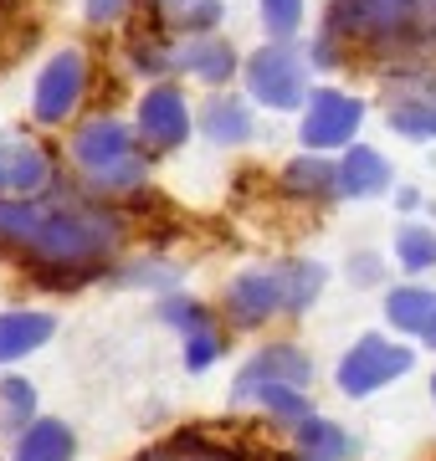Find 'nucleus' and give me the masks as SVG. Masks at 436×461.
<instances>
[{
  "label": "nucleus",
  "instance_id": "obj_1",
  "mask_svg": "<svg viewBox=\"0 0 436 461\" xmlns=\"http://www.w3.org/2000/svg\"><path fill=\"white\" fill-rule=\"evenodd\" d=\"M118 241V221L87 211H47L0 200V247H16L41 267H93Z\"/></svg>",
  "mask_w": 436,
  "mask_h": 461
},
{
  "label": "nucleus",
  "instance_id": "obj_2",
  "mask_svg": "<svg viewBox=\"0 0 436 461\" xmlns=\"http://www.w3.org/2000/svg\"><path fill=\"white\" fill-rule=\"evenodd\" d=\"M323 287L319 262H283V267H257L226 287V313L236 323H268L277 313H303Z\"/></svg>",
  "mask_w": 436,
  "mask_h": 461
},
{
  "label": "nucleus",
  "instance_id": "obj_3",
  "mask_svg": "<svg viewBox=\"0 0 436 461\" xmlns=\"http://www.w3.org/2000/svg\"><path fill=\"white\" fill-rule=\"evenodd\" d=\"M365 41H436V0H350L329 21V36Z\"/></svg>",
  "mask_w": 436,
  "mask_h": 461
},
{
  "label": "nucleus",
  "instance_id": "obj_4",
  "mask_svg": "<svg viewBox=\"0 0 436 461\" xmlns=\"http://www.w3.org/2000/svg\"><path fill=\"white\" fill-rule=\"evenodd\" d=\"M405 369H411V348L386 344L380 333H365V339L339 359V390H344V395H375L380 384L401 379Z\"/></svg>",
  "mask_w": 436,
  "mask_h": 461
},
{
  "label": "nucleus",
  "instance_id": "obj_5",
  "mask_svg": "<svg viewBox=\"0 0 436 461\" xmlns=\"http://www.w3.org/2000/svg\"><path fill=\"white\" fill-rule=\"evenodd\" d=\"M247 93H252L257 103H268V108H298L303 98H308V77H303V57H293V51L277 41V47H262L247 62Z\"/></svg>",
  "mask_w": 436,
  "mask_h": 461
},
{
  "label": "nucleus",
  "instance_id": "obj_6",
  "mask_svg": "<svg viewBox=\"0 0 436 461\" xmlns=\"http://www.w3.org/2000/svg\"><path fill=\"white\" fill-rule=\"evenodd\" d=\"M83 87H87V57L77 47L57 51V57L41 67V77H36V93H32L36 118H41V123L72 118V108L83 103Z\"/></svg>",
  "mask_w": 436,
  "mask_h": 461
},
{
  "label": "nucleus",
  "instance_id": "obj_7",
  "mask_svg": "<svg viewBox=\"0 0 436 461\" xmlns=\"http://www.w3.org/2000/svg\"><path fill=\"white\" fill-rule=\"evenodd\" d=\"M359 118H365L359 98H344L334 87H319V93L308 98V113H303V144L313 149V154L344 149L354 139V129H359Z\"/></svg>",
  "mask_w": 436,
  "mask_h": 461
},
{
  "label": "nucleus",
  "instance_id": "obj_8",
  "mask_svg": "<svg viewBox=\"0 0 436 461\" xmlns=\"http://www.w3.org/2000/svg\"><path fill=\"white\" fill-rule=\"evenodd\" d=\"M308 375H313V364H308V354L293 344H272L262 348V354H252V359L241 364V375H236L232 384V400L241 405V400H252L262 384H308Z\"/></svg>",
  "mask_w": 436,
  "mask_h": 461
},
{
  "label": "nucleus",
  "instance_id": "obj_9",
  "mask_svg": "<svg viewBox=\"0 0 436 461\" xmlns=\"http://www.w3.org/2000/svg\"><path fill=\"white\" fill-rule=\"evenodd\" d=\"M47 185H51L47 149H36L32 139H0V200L36 195Z\"/></svg>",
  "mask_w": 436,
  "mask_h": 461
},
{
  "label": "nucleus",
  "instance_id": "obj_10",
  "mask_svg": "<svg viewBox=\"0 0 436 461\" xmlns=\"http://www.w3.org/2000/svg\"><path fill=\"white\" fill-rule=\"evenodd\" d=\"M139 133L154 149H175L190 139V108H185L180 87H150L139 98Z\"/></svg>",
  "mask_w": 436,
  "mask_h": 461
},
{
  "label": "nucleus",
  "instance_id": "obj_11",
  "mask_svg": "<svg viewBox=\"0 0 436 461\" xmlns=\"http://www.w3.org/2000/svg\"><path fill=\"white\" fill-rule=\"evenodd\" d=\"M72 159L93 175V169H108V165H123V159H134V139L129 129L118 123V118H93L77 129L72 139Z\"/></svg>",
  "mask_w": 436,
  "mask_h": 461
},
{
  "label": "nucleus",
  "instance_id": "obj_12",
  "mask_svg": "<svg viewBox=\"0 0 436 461\" xmlns=\"http://www.w3.org/2000/svg\"><path fill=\"white\" fill-rule=\"evenodd\" d=\"M175 57V67H185V72H195L201 83H226L236 72V51L226 47V41H216V36H190L180 51H169Z\"/></svg>",
  "mask_w": 436,
  "mask_h": 461
},
{
  "label": "nucleus",
  "instance_id": "obj_13",
  "mask_svg": "<svg viewBox=\"0 0 436 461\" xmlns=\"http://www.w3.org/2000/svg\"><path fill=\"white\" fill-rule=\"evenodd\" d=\"M339 190L344 195H359V200H369V195H386L390 190V165L375 154V149H350L344 154V165H339Z\"/></svg>",
  "mask_w": 436,
  "mask_h": 461
},
{
  "label": "nucleus",
  "instance_id": "obj_14",
  "mask_svg": "<svg viewBox=\"0 0 436 461\" xmlns=\"http://www.w3.org/2000/svg\"><path fill=\"white\" fill-rule=\"evenodd\" d=\"M51 329H57L51 313H0V364L41 348L51 339Z\"/></svg>",
  "mask_w": 436,
  "mask_h": 461
},
{
  "label": "nucleus",
  "instance_id": "obj_15",
  "mask_svg": "<svg viewBox=\"0 0 436 461\" xmlns=\"http://www.w3.org/2000/svg\"><path fill=\"white\" fill-rule=\"evenodd\" d=\"M293 441H298L303 456H313V461H344V456H354V441L334 426V420H323V415H303L298 426H293Z\"/></svg>",
  "mask_w": 436,
  "mask_h": 461
},
{
  "label": "nucleus",
  "instance_id": "obj_16",
  "mask_svg": "<svg viewBox=\"0 0 436 461\" xmlns=\"http://www.w3.org/2000/svg\"><path fill=\"white\" fill-rule=\"evenodd\" d=\"M72 426L62 420H32L16 441V461H72Z\"/></svg>",
  "mask_w": 436,
  "mask_h": 461
},
{
  "label": "nucleus",
  "instance_id": "obj_17",
  "mask_svg": "<svg viewBox=\"0 0 436 461\" xmlns=\"http://www.w3.org/2000/svg\"><path fill=\"white\" fill-rule=\"evenodd\" d=\"M386 318L401 333H426L436 323V293H426V287H395L386 297Z\"/></svg>",
  "mask_w": 436,
  "mask_h": 461
},
{
  "label": "nucleus",
  "instance_id": "obj_18",
  "mask_svg": "<svg viewBox=\"0 0 436 461\" xmlns=\"http://www.w3.org/2000/svg\"><path fill=\"white\" fill-rule=\"evenodd\" d=\"M201 129L211 144H241V139H252V113L236 98H211L201 108Z\"/></svg>",
  "mask_w": 436,
  "mask_h": 461
},
{
  "label": "nucleus",
  "instance_id": "obj_19",
  "mask_svg": "<svg viewBox=\"0 0 436 461\" xmlns=\"http://www.w3.org/2000/svg\"><path fill=\"white\" fill-rule=\"evenodd\" d=\"M283 190H287V195H334V190H339V169L323 165L319 154L293 159V165L283 169Z\"/></svg>",
  "mask_w": 436,
  "mask_h": 461
},
{
  "label": "nucleus",
  "instance_id": "obj_20",
  "mask_svg": "<svg viewBox=\"0 0 436 461\" xmlns=\"http://www.w3.org/2000/svg\"><path fill=\"white\" fill-rule=\"evenodd\" d=\"M395 257H401V267H411V272H426V267H436V230H426V226H401V230H395Z\"/></svg>",
  "mask_w": 436,
  "mask_h": 461
},
{
  "label": "nucleus",
  "instance_id": "obj_21",
  "mask_svg": "<svg viewBox=\"0 0 436 461\" xmlns=\"http://www.w3.org/2000/svg\"><path fill=\"white\" fill-rule=\"evenodd\" d=\"M0 405H5V430H21L32 426V411H36V390L26 379H0Z\"/></svg>",
  "mask_w": 436,
  "mask_h": 461
},
{
  "label": "nucleus",
  "instance_id": "obj_22",
  "mask_svg": "<svg viewBox=\"0 0 436 461\" xmlns=\"http://www.w3.org/2000/svg\"><path fill=\"white\" fill-rule=\"evenodd\" d=\"M390 129L405 133V139H436V103H401L390 108Z\"/></svg>",
  "mask_w": 436,
  "mask_h": 461
},
{
  "label": "nucleus",
  "instance_id": "obj_23",
  "mask_svg": "<svg viewBox=\"0 0 436 461\" xmlns=\"http://www.w3.org/2000/svg\"><path fill=\"white\" fill-rule=\"evenodd\" d=\"M139 461H236V451H221V446H211V441L175 436L169 446H159V451H150V456H139Z\"/></svg>",
  "mask_w": 436,
  "mask_h": 461
},
{
  "label": "nucleus",
  "instance_id": "obj_24",
  "mask_svg": "<svg viewBox=\"0 0 436 461\" xmlns=\"http://www.w3.org/2000/svg\"><path fill=\"white\" fill-rule=\"evenodd\" d=\"M252 400L257 405H268L272 415H283V420H303V415H308V400H303L298 384H262Z\"/></svg>",
  "mask_w": 436,
  "mask_h": 461
},
{
  "label": "nucleus",
  "instance_id": "obj_25",
  "mask_svg": "<svg viewBox=\"0 0 436 461\" xmlns=\"http://www.w3.org/2000/svg\"><path fill=\"white\" fill-rule=\"evenodd\" d=\"M262 26H268L277 41H287V36L303 26V0H262Z\"/></svg>",
  "mask_w": 436,
  "mask_h": 461
},
{
  "label": "nucleus",
  "instance_id": "obj_26",
  "mask_svg": "<svg viewBox=\"0 0 436 461\" xmlns=\"http://www.w3.org/2000/svg\"><path fill=\"white\" fill-rule=\"evenodd\" d=\"M216 354H221V339L211 333V323L185 333V369H195V375H201V369H211V364H216Z\"/></svg>",
  "mask_w": 436,
  "mask_h": 461
},
{
  "label": "nucleus",
  "instance_id": "obj_27",
  "mask_svg": "<svg viewBox=\"0 0 436 461\" xmlns=\"http://www.w3.org/2000/svg\"><path fill=\"white\" fill-rule=\"evenodd\" d=\"M144 180V165L139 159H123V165H108V169H93V190H134Z\"/></svg>",
  "mask_w": 436,
  "mask_h": 461
},
{
  "label": "nucleus",
  "instance_id": "obj_28",
  "mask_svg": "<svg viewBox=\"0 0 436 461\" xmlns=\"http://www.w3.org/2000/svg\"><path fill=\"white\" fill-rule=\"evenodd\" d=\"M159 318H165V323H175V329H185V333L211 323L201 303H185V297H169V303H159Z\"/></svg>",
  "mask_w": 436,
  "mask_h": 461
},
{
  "label": "nucleus",
  "instance_id": "obj_29",
  "mask_svg": "<svg viewBox=\"0 0 436 461\" xmlns=\"http://www.w3.org/2000/svg\"><path fill=\"white\" fill-rule=\"evenodd\" d=\"M216 21H221V0H195V5L185 11V26H190L195 36H201V32H211Z\"/></svg>",
  "mask_w": 436,
  "mask_h": 461
},
{
  "label": "nucleus",
  "instance_id": "obj_30",
  "mask_svg": "<svg viewBox=\"0 0 436 461\" xmlns=\"http://www.w3.org/2000/svg\"><path fill=\"white\" fill-rule=\"evenodd\" d=\"M129 11V0H87V21L93 26H108V21H118Z\"/></svg>",
  "mask_w": 436,
  "mask_h": 461
},
{
  "label": "nucleus",
  "instance_id": "obj_31",
  "mask_svg": "<svg viewBox=\"0 0 436 461\" xmlns=\"http://www.w3.org/2000/svg\"><path fill=\"white\" fill-rule=\"evenodd\" d=\"M350 277L354 282H380V262H375V257H354Z\"/></svg>",
  "mask_w": 436,
  "mask_h": 461
},
{
  "label": "nucleus",
  "instance_id": "obj_32",
  "mask_svg": "<svg viewBox=\"0 0 436 461\" xmlns=\"http://www.w3.org/2000/svg\"><path fill=\"white\" fill-rule=\"evenodd\" d=\"M421 339H426V344H431V348H436V323H431V329H426V333H421Z\"/></svg>",
  "mask_w": 436,
  "mask_h": 461
},
{
  "label": "nucleus",
  "instance_id": "obj_33",
  "mask_svg": "<svg viewBox=\"0 0 436 461\" xmlns=\"http://www.w3.org/2000/svg\"><path fill=\"white\" fill-rule=\"evenodd\" d=\"M431 395H436V379H431Z\"/></svg>",
  "mask_w": 436,
  "mask_h": 461
},
{
  "label": "nucleus",
  "instance_id": "obj_34",
  "mask_svg": "<svg viewBox=\"0 0 436 461\" xmlns=\"http://www.w3.org/2000/svg\"><path fill=\"white\" fill-rule=\"evenodd\" d=\"M308 461H313V456H308Z\"/></svg>",
  "mask_w": 436,
  "mask_h": 461
}]
</instances>
